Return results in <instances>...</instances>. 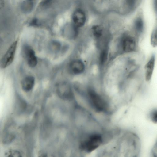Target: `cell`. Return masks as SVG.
Masks as SVG:
<instances>
[{
    "mask_svg": "<svg viewBox=\"0 0 157 157\" xmlns=\"http://www.w3.org/2000/svg\"><path fill=\"white\" fill-rule=\"evenodd\" d=\"M87 98L90 105L97 112H105L108 109L109 105L107 101L94 90L88 89Z\"/></svg>",
    "mask_w": 157,
    "mask_h": 157,
    "instance_id": "obj_1",
    "label": "cell"
},
{
    "mask_svg": "<svg viewBox=\"0 0 157 157\" xmlns=\"http://www.w3.org/2000/svg\"><path fill=\"white\" fill-rule=\"evenodd\" d=\"M103 142L102 136L98 133L90 134L80 142V150L87 153L91 152L97 148Z\"/></svg>",
    "mask_w": 157,
    "mask_h": 157,
    "instance_id": "obj_2",
    "label": "cell"
},
{
    "mask_svg": "<svg viewBox=\"0 0 157 157\" xmlns=\"http://www.w3.org/2000/svg\"><path fill=\"white\" fill-rule=\"evenodd\" d=\"M56 91L59 97L63 100H71L74 98L72 88L70 85L67 82H62L58 85Z\"/></svg>",
    "mask_w": 157,
    "mask_h": 157,
    "instance_id": "obj_3",
    "label": "cell"
},
{
    "mask_svg": "<svg viewBox=\"0 0 157 157\" xmlns=\"http://www.w3.org/2000/svg\"><path fill=\"white\" fill-rule=\"evenodd\" d=\"M17 41H14L9 47L0 61V67L4 68L13 62L15 56Z\"/></svg>",
    "mask_w": 157,
    "mask_h": 157,
    "instance_id": "obj_4",
    "label": "cell"
},
{
    "mask_svg": "<svg viewBox=\"0 0 157 157\" xmlns=\"http://www.w3.org/2000/svg\"><path fill=\"white\" fill-rule=\"evenodd\" d=\"M122 47L123 50L126 52L134 51L136 48V42L135 38L129 35L124 36L122 42Z\"/></svg>",
    "mask_w": 157,
    "mask_h": 157,
    "instance_id": "obj_5",
    "label": "cell"
},
{
    "mask_svg": "<svg viewBox=\"0 0 157 157\" xmlns=\"http://www.w3.org/2000/svg\"><path fill=\"white\" fill-rule=\"evenodd\" d=\"M86 20L85 13L82 10L78 9L74 12L72 15V20L74 26L76 28L82 26L85 24Z\"/></svg>",
    "mask_w": 157,
    "mask_h": 157,
    "instance_id": "obj_6",
    "label": "cell"
},
{
    "mask_svg": "<svg viewBox=\"0 0 157 157\" xmlns=\"http://www.w3.org/2000/svg\"><path fill=\"white\" fill-rule=\"evenodd\" d=\"M155 62V56L153 54L145 66V77L148 82L151 79L153 72Z\"/></svg>",
    "mask_w": 157,
    "mask_h": 157,
    "instance_id": "obj_7",
    "label": "cell"
},
{
    "mask_svg": "<svg viewBox=\"0 0 157 157\" xmlns=\"http://www.w3.org/2000/svg\"><path fill=\"white\" fill-rule=\"evenodd\" d=\"M25 52L28 65L31 67H35L37 64V60L34 51L30 48L27 47Z\"/></svg>",
    "mask_w": 157,
    "mask_h": 157,
    "instance_id": "obj_8",
    "label": "cell"
},
{
    "mask_svg": "<svg viewBox=\"0 0 157 157\" xmlns=\"http://www.w3.org/2000/svg\"><path fill=\"white\" fill-rule=\"evenodd\" d=\"M70 68L71 71L75 74H79L82 73L85 69L84 63L79 59H75L71 62Z\"/></svg>",
    "mask_w": 157,
    "mask_h": 157,
    "instance_id": "obj_9",
    "label": "cell"
},
{
    "mask_svg": "<svg viewBox=\"0 0 157 157\" xmlns=\"http://www.w3.org/2000/svg\"><path fill=\"white\" fill-rule=\"evenodd\" d=\"M35 79L32 76H28L24 78L21 82V86L23 90L26 92L30 91L33 87Z\"/></svg>",
    "mask_w": 157,
    "mask_h": 157,
    "instance_id": "obj_10",
    "label": "cell"
},
{
    "mask_svg": "<svg viewBox=\"0 0 157 157\" xmlns=\"http://www.w3.org/2000/svg\"><path fill=\"white\" fill-rule=\"evenodd\" d=\"M15 105L16 111L17 113H21L26 109L27 105L24 99L18 97L16 99Z\"/></svg>",
    "mask_w": 157,
    "mask_h": 157,
    "instance_id": "obj_11",
    "label": "cell"
},
{
    "mask_svg": "<svg viewBox=\"0 0 157 157\" xmlns=\"http://www.w3.org/2000/svg\"><path fill=\"white\" fill-rule=\"evenodd\" d=\"M134 27L136 31L139 33L142 32L144 29V22L140 16L137 17L134 21Z\"/></svg>",
    "mask_w": 157,
    "mask_h": 157,
    "instance_id": "obj_12",
    "label": "cell"
},
{
    "mask_svg": "<svg viewBox=\"0 0 157 157\" xmlns=\"http://www.w3.org/2000/svg\"><path fill=\"white\" fill-rule=\"evenodd\" d=\"M33 6V1L26 0L22 2L21 6V9L23 12L28 13L32 10Z\"/></svg>",
    "mask_w": 157,
    "mask_h": 157,
    "instance_id": "obj_13",
    "label": "cell"
},
{
    "mask_svg": "<svg viewBox=\"0 0 157 157\" xmlns=\"http://www.w3.org/2000/svg\"><path fill=\"white\" fill-rule=\"evenodd\" d=\"M21 152L16 149H10L6 152L4 155L6 157H19L22 156Z\"/></svg>",
    "mask_w": 157,
    "mask_h": 157,
    "instance_id": "obj_14",
    "label": "cell"
},
{
    "mask_svg": "<svg viewBox=\"0 0 157 157\" xmlns=\"http://www.w3.org/2000/svg\"><path fill=\"white\" fill-rule=\"evenodd\" d=\"M150 42L153 47L157 46V26L152 31L151 37Z\"/></svg>",
    "mask_w": 157,
    "mask_h": 157,
    "instance_id": "obj_15",
    "label": "cell"
},
{
    "mask_svg": "<svg viewBox=\"0 0 157 157\" xmlns=\"http://www.w3.org/2000/svg\"><path fill=\"white\" fill-rule=\"evenodd\" d=\"M92 29L93 33L96 37L99 38L102 35L103 30L101 27L99 25H94L92 27Z\"/></svg>",
    "mask_w": 157,
    "mask_h": 157,
    "instance_id": "obj_16",
    "label": "cell"
},
{
    "mask_svg": "<svg viewBox=\"0 0 157 157\" xmlns=\"http://www.w3.org/2000/svg\"><path fill=\"white\" fill-rule=\"evenodd\" d=\"M107 52L106 50H104L100 55V61L101 63H104L106 60L107 57Z\"/></svg>",
    "mask_w": 157,
    "mask_h": 157,
    "instance_id": "obj_17",
    "label": "cell"
},
{
    "mask_svg": "<svg viewBox=\"0 0 157 157\" xmlns=\"http://www.w3.org/2000/svg\"><path fill=\"white\" fill-rule=\"evenodd\" d=\"M150 117L152 122L157 123V109L152 111L150 114Z\"/></svg>",
    "mask_w": 157,
    "mask_h": 157,
    "instance_id": "obj_18",
    "label": "cell"
},
{
    "mask_svg": "<svg viewBox=\"0 0 157 157\" xmlns=\"http://www.w3.org/2000/svg\"><path fill=\"white\" fill-rule=\"evenodd\" d=\"M53 0H42L40 5L43 6H48L50 5Z\"/></svg>",
    "mask_w": 157,
    "mask_h": 157,
    "instance_id": "obj_19",
    "label": "cell"
},
{
    "mask_svg": "<svg viewBox=\"0 0 157 157\" xmlns=\"http://www.w3.org/2000/svg\"><path fill=\"white\" fill-rule=\"evenodd\" d=\"M153 5L155 12L157 16V0H153Z\"/></svg>",
    "mask_w": 157,
    "mask_h": 157,
    "instance_id": "obj_20",
    "label": "cell"
},
{
    "mask_svg": "<svg viewBox=\"0 0 157 157\" xmlns=\"http://www.w3.org/2000/svg\"><path fill=\"white\" fill-rule=\"evenodd\" d=\"M154 148H155V149H154V150H157V142L155 144Z\"/></svg>",
    "mask_w": 157,
    "mask_h": 157,
    "instance_id": "obj_21",
    "label": "cell"
},
{
    "mask_svg": "<svg viewBox=\"0 0 157 157\" xmlns=\"http://www.w3.org/2000/svg\"><path fill=\"white\" fill-rule=\"evenodd\" d=\"M31 0V1H33V0Z\"/></svg>",
    "mask_w": 157,
    "mask_h": 157,
    "instance_id": "obj_22",
    "label": "cell"
}]
</instances>
